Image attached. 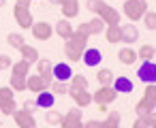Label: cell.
<instances>
[{"label": "cell", "instance_id": "obj_1", "mask_svg": "<svg viewBox=\"0 0 156 128\" xmlns=\"http://www.w3.org/2000/svg\"><path fill=\"white\" fill-rule=\"evenodd\" d=\"M88 32L83 30V26L79 24L75 30H73V34L66 39V43H64V56H66V60H73V62H79L81 60V54H83V49L88 47Z\"/></svg>", "mask_w": 156, "mask_h": 128}, {"label": "cell", "instance_id": "obj_2", "mask_svg": "<svg viewBox=\"0 0 156 128\" xmlns=\"http://www.w3.org/2000/svg\"><path fill=\"white\" fill-rule=\"evenodd\" d=\"M86 9H88L90 13H96V15L105 22V26H118L120 19H122L120 11L113 9L111 5L103 2V0H86Z\"/></svg>", "mask_w": 156, "mask_h": 128}, {"label": "cell", "instance_id": "obj_3", "mask_svg": "<svg viewBox=\"0 0 156 128\" xmlns=\"http://www.w3.org/2000/svg\"><path fill=\"white\" fill-rule=\"evenodd\" d=\"M147 111H156V85H154V83H147L143 96H141L139 102L135 105V113H137L139 117L145 115Z\"/></svg>", "mask_w": 156, "mask_h": 128}, {"label": "cell", "instance_id": "obj_4", "mask_svg": "<svg viewBox=\"0 0 156 128\" xmlns=\"http://www.w3.org/2000/svg\"><path fill=\"white\" fill-rule=\"evenodd\" d=\"M122 2H124L122 11H124V17L128 22H139L145 15V11H147L145 0H122Z\"/></svg>", "mask_w": 156, "mask_h": 128}, {"label": "cell", "instance_id": "obj_5", "mask_svg": "<svg viewBox=\"0 0 156 128\" xmlns=\"http://www.w3.org/2000/svg\"><path fill=\"white\" fill-rule=\"evenodd\" d=\"M115 98H118V92H115V88L111 83L109 85H101L92 94V102H96V105H111Z\"/></svg>", "mask_w": 156, "mask_h": 128}, {"label": "cell", "instance_id": "obj_6", "mask_svg": "<svg viewBox=\"0 0 156 128\" xmlns=\"http://www.w3.org/2000/svg\"><path fill=\"white\" fill-rule=\"evenodd\" d=\"M13 17H15L17 26H22V30H30V26H32V22H34L30 9L24 7V5H17V2H15V7H13Z\"/></svg>", "mask_w": 156, "mask_h": 128}, {"label": "cell", "instance_id": "obj_7", "mask_svg": "<svg viewBox=\"0 0 156 128\" xmlns=\"http://www.w3.org/2000/svg\"><path fill=\"white\" fill-rule=\"evenodd\" d=\"M60 126H62V128H81V126H83V119H81V107L69 109V111L62 115Z\"/></svg>", "mask_w": 156, "mask_h": 128}, {"label": "cell", "instance_id": "obj_8", "mask_svg": "<svg viewBox=\"0 0 156 128\" xmlns=\"http://www.w3.org/2000/svg\"><path fill=\"white\" fill-rule=\"evenodd\" d=\"M30 32H32V36L37 41H49L54 36V26L47 24V22H32Z\"/></svg>", "mask_w": 156, "mask_h": 128}, {"label": "cell", "instance_id": "obj_9", "mask_svg": "<svg viewBox=\"0 0 156 128\" xmlns=\"http://www.w3.org/2000/svg\"><path fill=\"white\" fill-rule=\"evenodd\" d=\"M37 73L43 77V81H45V88H49V83L54 81V75H51V68H54V62L49 60V58H39L37 62Z\"/></svg>", "mask_w": 156, "mask_h": 128}, {"label": "cell", "instance_id": "obj_10", "mask_svg": "<svg viewBox=\"0 0 156 128\" xmlns=\"http://www.w3.org/2000/svg\"><path fill=\"white\" fill-rule=\"evenodd\" d=\"M137 77L143 83H154V79H156V66H154V62L152 60H143L141 66L137 68Z\"/></svg>", "mask_w": 156, "mask_h": 128}, {"label": "cell", "instance_id": "obj_11", "mask_svg": "<svg viewBox=\"0 0 156 128\" xmlns=\"http://www.w3.org/2000/svg\"><path fill=\"white\" fill-rule=\"evenodd\" d=\"M13 119H15V124L20 126V128H37V119H34V115L32 113H28L26 109H15L13 113Z\"/></svg>", "mask_w": 156, "mask_h": 128}, {"label": "cell", "instance_id": "obj_12", "mask_svg": "<svg viewBox=\"0 0 156 128\" xmlns=\"http://www.w3.org/2000/svg\"><path fill=\"white\" fill-rule=\"evenodd\" d=\"M66 94L73 98V102L77 105V107H88L90 102H92V94L88 92V90H75V88H69L66 90Z\"/></svg>", "mask_w": 156, "mask_h": 128}, {"label": "cell", "instance_id": "obj_13", "mask_svg": "<svg viewBox=\"0 0 156 128\" xmlns=\"http://www.w3.org/2000/svg\"><path fill=\"white\" fill-rule=\"evenodd\" d=\"M58 7L66 19H73L79 13V0H58Z\"/></svg>", "mask_w": 156, "mask_h": 128}, {"label": "cell", "instance_id": "obj_14", "mask_svg": "<svg viewBox=\"0 0 156 128\" xmlns=\"http://www.w3.org/2000/svg\"><path fill=\"white\" fill-rule=\"evenodd\" d=\"M101 60H103V56H101V51L96 47H86L83 54H81V62L86 66H98Z\"/></svg>", "mask_w": 156, "mask_h": 128}, {"label": "cell", "instance_id": "obj_15", "mask_svg": "<svg viewBox=\"0 0 156 128\" xmlns=\"http://www.w3.org/2000/svg\"><path fill=\"white\" fill-rule=\"evenodd\" d=\"M26 90L28 92H32V94H37V92H41V90H47L45 88V81H43V77L39 75V73H34V75H26Z\"/></svg>", "mask_w": 156, "mask_h": 128}, {"label": "cell", "instance_id": "obj_16", "mask_svg": "<svg viewBox=\"0 0 156 128\" xmlns=\"http://www.w3.org/2000/svg\"><path fill=\"white\" fill-rule=\"evenodd\" d=\"M120 32H122V43H137V39H139V30L133 22L120 26Z\"/></svg>", "mask_w": 156, "mask_h": 128}, {"label": "cell", "instance_id": "obj_17", "mask_svg": "<svg viewBox=\"0 0 156 128\" xmlns=\"http://www.w3.org/2000/svg\"><path fill=\"white\" fill-rule=\"evenodd\" d=\"M51 75H54V79H58V81H69L71 75H73V68H71L66 62H58V64H54Z\"/></svg>", "mask_w": 156, "mask_h": 128}, {"label": "cell", "instance_id": "obj_18", "mask_svg": "<svg viewBox=\"0 0 156 128\" xmlns=\"http://www.w3.org/2000/svg\"><path fill=\"white\" fill-rule=\"evenodd\" d=\"M34 102H37V107H41V109H51L54 102H56V94H51L49 90H41V92H37Z\"/></svg>", "mask_w": 156, "mask_h": 128}, {"label": "cell", "instance_id": "obj_19", "mask_svg": "<svg viewBox=\"0 0 156 128\" xmlns=\"http://www.w3.org/2000/svg\"><path fill=\"white\" fill-rule=\"evenodd\" d=\"M83 26V30L88 32V36H94V34H101L103 30H105V22L96 15L94 19H90V22H86V24H81Z\"/></svg>", "mask_w": 156, "mask_h": 128}, {"label": "cell", "instance_id": "obj_20", "mask_svg": "<svg viewBox=\"0 0 156 128\" xmlns=\"http://www.w3.org/2000/svg\"><path fill=\"white\" fill-rule=\"evenodd\" d=\"M118 60H120L124 66H133V64L137 62V51H135L133 47H122V49L118 51Z\"/></svg>", "mask_w": 156, "mask_h": 128}, {"label": "cell", "instance_id": "obj_21", "mask_svg": "<svg viewBox=\"0 0 156 128\" xmlns=\"http://www.w3.org/2000/svg\"><path fill=\"white\" fill-rule=\"evenodd\" d=\"M111 85L115 88L118 94H130V92H133V81H130L128 77H113Z\"/></svg>", "mask_w": 156, "mask_h": 128}, {"label": "cell", "instance_id": "obj_22", "mask_svg": "<svg viewBox=\"0 0 156 128\" xmlns=\"http://www.w3.org/2000/svg\"><path fill=\"white\" fill-rule=\"evenodd\" d=\"M103 32H105V39H107V43H111V45H118V43H122L120 24H118V26H107Z\"/></svg>", "mask_w": 156, "mask_h": 128}, {"label": "cell", "instance_id": "obj_23", "mask_svg": "<svg viewBox=\"0 0 156 128\" xmlns=\"http://www.w3.org/2000/svg\"><path fill=\"white\" fill-rule=\"evenodd\" d=\"M120 122H122L120 111H107V117L101 122V126H98V128H118V126H120Z\"/></svg>", "mask_w": 156, "mask_h": 128}, {"label": "cell", "instance_id": "obj_24", "mask_svg": "<svg viewBox=\"0 0 156 128\" xmlns=\"http://www.w3.org/2000/svg\"><path fill=\"white\" fill-rule=\"evenodd\" d=\"M56 34H58L60 39H64V41L73 34V26H71V22H69L66 17H64V19H60V22L56 24Z\"/></svg>", "mask_w": 156, "mask_h": 128}, {"label": "cell", "instance_id": "obj_25", "mask_svg": "<svg viewBox=\"0 0 156 128\" xmlns=\"http://www.w3.org/2000/svg\"><path fill=\"white\" fill-rule=\"evenodd\" d=\"M28 73H30V62H28V60H24V58L11 64V75H20V77H26Z\"/></svg>", "mask_w": 156, "mask_h": 128}, {"label": "cell", "instance_id": "obj_26", "mask_svg": "<svg viewBox=\"0 0 156 128\" xmlns=\"http://www.w3.org/2000/svg\"><path fill=\"white\" fill-rule=\"evenodd\" d=\"M17 51H20V54H22V58H24V60H28L30 64H34V62L39 60V51H37L32 45H26V43H24Z\"/></svg>", "mask_w": 156, "mask_h": 128}, {"label": "cell", "instance_id": "obj_27", "mask_svg": "<svg viewBox=\"0 0 156 128\" xmlns=\"http://www.w3.org/2000/svg\"><path fill=\"white\" fill-rule=\"evenodd\" d=\"M66 83H69V88H75V90H88V77H83L81 73L71 75V79Z\"/></svg>", "mask_w": 156, "mask_h": 128}, {"label": "cell", "instance_id": "obj_28", "mask_svg": "<svg viewBox=\"0 0 156 128\" xmlns=\"http://www.w3.org/2000/svg\"><path fill=\"white\" fill-rule=\"evenodd\" d=\"M137 58H141V60H154V45H150V43L141 45L139 51H137Z\"/></svg>", "mask_w": 156, "mask_h": 128}, {"label": "cell", "instance_id": "obj_29", "mask_svg": "<svg viewBox=\"0 0 156 128\" xmlns=\"http://www.w3.org/2000/svg\"><path fill=\"white\" fill-rule=\"evenodd\" d=\"M96 79H98V83H101V85H109V83L113 81V73H111L109 68H98Z\"/></svg>", "mask_w": 156, "mask_h": 128}, {"label": "cell", "instance_id": "obj_30", "mask_svg": "<svg viewBox=\"0 0 156 128\" xmlns=\"http://www.w3.org/2000/svg\"><path fill=\"white\" fill-rule=\"evenodd\" d=\"M11 90L13 92H24L26 90V77H20V75H11Z\"/></svg>", "mask_w": 156, "mask_h": 128}, {"label": "cell", "instance_id": "obj_31", "mask_svg": "<svg viewBox=\"0 0 156 128\" xmlns=\"http://www.w3.org/2000/svg\"><path fill=\"white\" fill-rule=\"evenodd\" d=\"M51 94H66V90H69V83L66 81H58V79H54L51 83H49V88H47Z\"/></svg>", "mask_w": 156, "mask_h": 128}, {"label": "cell", "instance_id": "obj_32", "mask_svg": "<svg viewBox=\"0 0 156 128\" xmlns=\"http://www.w3.org/2000/svg\"><path fill=\"white\" fill-rule=\"evenodd\" d=\"M13 94H15V92L11 90V85H9V88H5V85L0 88V109H2V107H5L9 100H13V98H15Z\"/></svg>", "mask_w": 156, "mask_h": 128}, {"label": "cell", "instance_id": "obj_33", "mask_svg": "<svg viewBox=\"0 0 156 128\" xmlns=\"http://www.w3.org/2000/svg\"><path fill=\"white\" fill-rule=\"evenodd\" d=\"M7 43H9V45H11L13 49H20V47H22V45H24L26 41H24V36H22L20 32H11V34L7 36Z\"/></svg>", "mask_w": 156, "mask_h": 128}, {"label": "cell", "instance_id": "obj_34", "mask_svg": "<svg viewBox=\"0 0 156 128\" xmlns=\"http://www.w3.org/2000/svg\"><path fill=\"white\" fill-rule=\"evenodd\" d=\"M60 119H62V113L60 111H47L45 113V122L49 126H60Z\"/></svg>", "mask_w": 156, "mask_h": 128}, {"label": "cell", "instance_id": "obj_35", "mask_svg": "<svg viewBox=\"0 0 156 128\" xmlns=\"http://www.w3.org/2000/svg\"><path fill=\"white\" fill-rule=\"evenodd\" d=\"M141 19H143V24H145V28H147V30H154V28H156V15H154V11H150V9H147V11H145V15H143Z\"/></svg>", "mask_w": 156, "mask_h": 128}, {"label": "cell", "instance_id": "obj_36", "mask_svg": "<svg viewBox=\"0 0 156 128\" xmlns=\"http://www.w3.org/2000/svg\"><path fill=\"white\" fill-rule=\"evenodd\" d=\"M15 109H17V102H15V98H13V100H9L2 109H0V113H2V115H11Z\"/></svg>", "mask_w": 156, "mask_h": 128}, {"label": "cell", "instance_id": "obj_37", "mask_svg": "<svg viewBox=\"0 0 156 128\" xmlns=\"http://www.w3.org/2000/svg\"><path fill=\"white\" fill-rule=\"evenodd\" d=\"M13 60L7 56V54H0V71H5V68H11Z\"/></svg>", "mask_w": 156, "mask_h": 128}, {"label": "cell", "instance_id": "obj_38", "mask_svg": "<svg viewBox=\"0 0 156 128\" xmlns=\"http://www.w3.org/2000/svg\"><path fill=\"white\" fill-rule=\"evenodd\" d=\"M22 109H26L28 113H34V109H37V102H34V100H26Z\"/></svg>", "mask_w": 156, "mask_h": 128}, {"label": "cell", "instance_id": "obj_39", "mask_svg": "<svg viewBox=\"0 0 156 128\" xmlns=\"http://www.w3.org/2000/svg\"><path fill=\"white\" fill-rule=\"evenodd\" d=\"M133 128H145V124H143V119H141L139 115H137V119L133 122Z\"/></svg>", "mask_w": 156, "mask_h": 128}, {"label": "cell", "instance_id": "obj_40", "mask_svg": "<svg viewBox=\"0 0 156 128\" xmlns=\"http://www.w3.org/2000/svg\"><path fill=\"white\" fill-rule=\"evenodd\" d=\"M17 5H24V7H30L32 0H17Z\"/></svg>", "mask_w": 156, "mask_h": 128}, {"label": "cell", "instance_id": "obj_41", "mask_svg": "<svg viewBox=\"0 0 156 128\" xmlns=\"http://www.w3.org/2000/svg\"><path fill=\"white\" fill-rule=\"evenodd\" d=\"M96 107H98V111H101V113H107V111H109V109H107V105H96Z\"/></svg>", "mask_w": 156, "mask_h": 128}, {"label": "cell", "instance_id": "obj_42", "mask_svg": "<svg viewBox=\"0 0 156 128\" xmlns=\"http://www.w3.org/2000/svg\"><path fill=\"white\" fill-rule=\"evenodd\" d=\"M0 7H5V0H0Z\"/></svg>", "mask_w": 156, "mask_h": 128}]
</instances>
